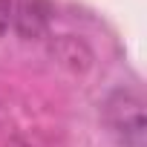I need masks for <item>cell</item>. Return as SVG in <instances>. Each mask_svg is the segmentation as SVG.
I'll return each instance as SVG.
<instances>
[{
    "mask_svg": "<svg viewBox=\"0 0 147 147\" xmlns=\"http://www.w3.org/2000/svg\"><path fill=\"white\" fill-rule=\"evenodd\" d=\"M9 20H12V0H0V35L9 29Z\"/></svg>",
    "mask_w": 147,
    "mask_h": 147,
    "instance_id": "cell-1",
    "label": "cell"
}]
</instances>
